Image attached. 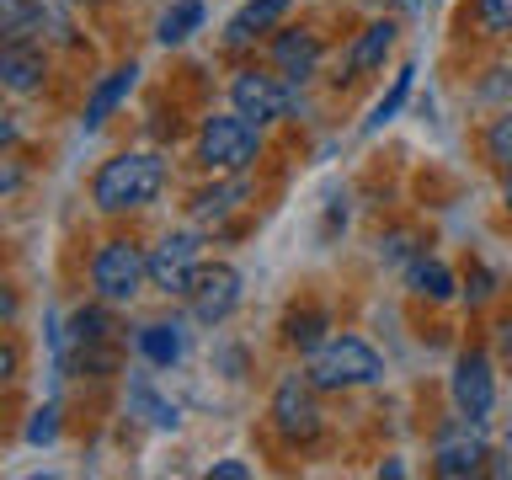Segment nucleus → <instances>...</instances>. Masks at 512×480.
<instances>
[{"instance_id": "16", "label": "nucleus", "mask_w": 512, "mask_h": 480, "mask_svg": "<svg viewBox=\"0 0 512 480\" xmlns=\"http://www.w3.org/2000/svg\"><path fill=\"white\" fill-rule=\"evenodd\" d=\"M395 38H400L395 22H368V27L358 32V43L347 48V80L379 75L384 59H390V48H395Z\"/></svg>"}, {"instance_id": "29", "label": "nucleus", "mask_w": 512, "mask_h": 480, "mask_svg": "<svg viewBox=\"0 0 512 480\" xmlns=\"http://www.w3.org/2000/svg\"><path fill=\"white\" fill-rule=\"evenodd\" d=\"M464 294H470L475 304L491 299V272H486V267H470V278H464Z\"/></svg>"}, {"instance_id": "1", "label": "nucleus", "mask_w": 512, "mask_h": 480, "mask_svg": "<svg viewBox=\"0 0 512 480\" xmlns=\"http://www.w3.org/2000/svg\"><path fill=\"white\" fill-rule=\"evenodd\" d=\"M166 187V160L150 155V150H123L96 166L91 176V203L96 214H139L150 208Z\"/></svg>"}, {"instance_id": "10", "label": "nucleus", "mask_w": 512, "mask_h": 480, "mask_svg": "<svg viewBox=\"0 0 512 480\" xmlns=\"http://www.w3.org/2000/svg\"><path fill=\"white\" fill-rule=\"evenodd\" d=\"M448 395H454V411L459 416H475L486 422L491 406H496V374H491V352H459L454 374H448Z\"/></svg>"}, {"instance_id": "21", "label": "nucleus", "mask_w": 512, "mask_h": 480, "mask_svg": "<svg viewBox=\"0 0 512 480\" xmlns=\"http://www.w3.org/2000/svg\"><path fill=\"white\" fill-rule=\"evenodd\" d=\"M326 331H331V315L320 310V304H299V310L283 315V342L299 347V352H315L326 342Z\"/></svg>"}, {"instance_id": "4", "label": "nucleus", "mask_w": 512, "mask_h": 480, "mask_svg": "<svg viewBox=\"0 0 512 480\" xmlns=\"http://www.w3.org/2000/svg\"><path fill=\"white\" fill-rule=\"evenodd\" d=\"M150 283V256L134 240H102L91 256V288L102 304H134L139 288Z\"/></svg>"}, {"instance_id": "7", "label": "nucleus", "mask_w": 512, "mask_h": 480, "mask_svg": "<svg viewBox=\"0 0 512 480\" xmlns=\"http://www.w3.org/2000/svg\"><path fill=\"white\" fill-rule=\"evenodd\" d=\"M203 272V240L192 230H176L166 235L160 246L150 251V283L160 288V294H192V283H198Z\"/></svg>"}, {"instance_id": "31", "label": "nucleus", "mask_w": 512, "mask_h": 480, "mask_svg": "<svg viewBox=\"0 0 512 480\" xmlns=\"http://www.w3.org/2000/svg\"><path fill=\"white\" fill-rule=\"evenodd\" d=\"M502 208L512 214V171H507V182H502Z\"/></svg>"}, {"instance_id": "25", "label": "nucleus", "mask_w": 512, "mask_h": 480, "mask_svg": "<svg viewBox=\"0 0 512 480\" xmlns=\"http://www.w3.org/2000/svg\"><path fill=\"white\" fill-rule=\"evenodd\" d=\"M32 27H38V0H0V32H6V43L32 38Z\"/></svg>"}, {"instance_id": "18", "label": "nucleus", "mask_w": 512, "mask_h": 480, "mask_svg": "<svg viewBox=\"0 0 512 480\" xmlns=\"http://www.w3.org/2000/svg\"><path fill=\"white\" fill-rule=\"evenodd\" d=\"M139 352H144V363L150 368H176L182 363V352H187V336L176 320H150V326L139 331Z\"/></svg>"}, {"instance_id": "14", "label": "nucleus", "mask_w": 512, "mask_h": 480, "mask_svg": "<svg viewBox=\"0 0 512 480\" xmlns=\"http://www.w3.org/2000/svg\"><path fill=\"white\" fill-rule=\"evenodd\" d=\"M288 11H294V0H246V6L230 16V27H224V43L246 48L256 38H267V32H278V22Z\"/></svg>"}, {"instance_id": "23", "label": "nucleus", "mask_w": 512, "mask_h": 480, "mask_svg": "<svg viewBox=\"0 0 512 480\" xmlns=\"http://www.w3.org/2000/svg\"><path fill=\"white\" fill-rule=\"evenodd\" d=\"M411 75H416V70H411V64H406V70H400V75L390 80V91H384V96H379V102H374V112H368V123H363V134H379V128H384V123H390V118H395V112H400V107H406V96H411Z\"/></svg>"}, {"instance_id": "19", "label": "nucleus", "mask_w": 512, "mask_h": 480, "mask_svg": "<svg viewBox=\"0 0 512 480\" xmlns=\"http://www.w3.org/2000/svg\"><path fill=\"white\" fill-rule=\"evenodd\" d=\"M406 283H411V294H416V299H427V304H448V299L459 294L454 272H448L438 256H416L411 272H406Z\"/></svg>"}, {"instance_id": "12", "label": "nucleus", "mask_w": 512, "mask_h": 480, "mask_svg": "<svg viewBox=\"0 0 512 480\" xmlns=\"http://www.w3.org/2000/svg\"><path fill=\"white\" fill-rule=\"evenodd\" d=\"M320 54H326V43H320L310 27H283L278 38H272V70H278L288 86H304V80L320 70Z\"/></svg>"}, {"instance_id": "13", "label": "nucleus", "mask_w": 512, "mask_h": 480, "mask_svg": "<svg viewBox=\"0 0 512 480\" xmlns=\"http://www.w3.org/2000/svg\"><path fill=\"white\" fill-rule=\"evenodd\" d=\"M43 80H48V54H43V43L16 38V43L0 48V86H6L11 96L43 91Z\"/></svg>"}, {"instance_id": "32", "label": "nucleus", "mask_w": 512, "mask_h": 480, "mask_svg": "<svg viewBox=\"0 0 512 480\" xmlns=\"http://www.w3.org/2000/svg\"><path fill=\"white\" fill-rule=\"evenodd\" d=\"M491 475H512V459H502V464H491Z\"/></svg>"}, {"instance_id": "17", "label": "nucleus", "mask_w": 512, "mask_h": 480, "mask_svg": "<svg viewBox=\"0 0 512 480\" xmlns=\"http://www.w3.org/2000/svg\"><path fill=\"white\" fill-rule=\"evenodd\" d=\"M251 198V187H246V176H230V182H214V187H203L198 198H192V219L198 224H219V219H230L240 203Z\"/></svg>"}, {"instance_id": "2", "label": "nucleus", "mask_w": 512, "mask_h": 480, "mask_svg": "<svg viewBox=\"0 0 512 480\" xmlns=\"http://www.w3.org/2000/svg\"><path fill=\"white\" fill-rule=\"evenodd\" d=\"M304 374H310L320 390H363V384L384 379V358L363 342V336L336 331L315 352H304Z\"/></svg>"}, {"instance_id": "20", "label": "nucleus", "mask_w": 512, "mask_h": 480, "mask_svg": "<svg viewBox=\"0 0 512 480\" xmlns=\"http://www.w3.org/2000/svg\"><path fill=\"white\" fill-rule=\"evenodd\" d=\"M203 16H208L203 0H171V6L160 11V22H155V38L166 48H182L192 32H203Z\"/></svg>"}, {"instance_id": "27", "label": "nucleus", "mask_w": 512, "mask_h": 480, "mask_svg": "<svg viewBox=\"0 0 512 480\" xmlns=\"http://www.w3.org/2000/svg\"><path fill=\"white\" fill-rule=\"evenodd\" d=\"M475 16L486 32H512V0H475Z\"/></svg>"}, {"instance_id": "28", "label": "nucleus", "mask_w": 512, "mask_h": 480, "mask_svg": "<svg viewBox=\"0 0 512 480\" xmlns=\"http://www.w3.org/2000/svg\"><path fill=\"white\" fill-rule=\"evenodd\" d=\"M208 480H251V464H240V459H219V464H208Z\"/></svg>"}, {"instance_id": "6", "label": "nucleus", "mask_w": 512, "mask_h": 480, "mask_svg": "<svg viewBox=\"0 0 512 480\" xmlns=\"http://www.w3.org/2000/svg\"><path fill=\"white\" fill-rule=\"evenodd\" d=\"M491 459L486 448V422H475V416H454V422L438 427V438H432V470L443 480H464V475H480Z\"/></svg>"}, {"instance_id": "11", "label": "nucleus", "mask_w": 512, "mask_h": 480, "mask_svg": "<svg viewBox=\"0 0 512 480\" xmlns=\"http://www.w3.org/2000/svg\"><path fill=\"white\" fill-rule=\"evenodd\" d=\"M240 304V272L230 262H214L198 272V283H192V320H203V326H224V320L235 315Z\"/></svg>"}, {"instance_id": "24", "label": "nucleus", "mask_w": 512, "mask_h": 480, "mask_svg": "<svg viewBox=\"0 0 512 480\" xmlns=\"http://www.w3.org/2000/svg\"><path fill=\"white\" fill-rule=\"evenodd\" d=\"M480 150H486V160L496 171H512V107L502 112V118L486 123V134H480Z\"/></svg>"}, {"instance_id": "8", "label": "nucleus", "mask_w": 512, "mask_h": 480, "mask_svg": "<svg viewBox=\"0 0 512 480\" xmlns=\"http://www.w3.org/2000/svg\"><path fill=\"white\" fill-rule=\"evenodd\" d=\"M112 347H118V336H112V315L102 304H86V310L70 315L64 352L75 358V368H86V374H112Z\"/></svg>"}, {"instance_id": "3", "label": "nucleus", "mask_w": 512, "mask_h": 480, "mask_svg": "<svg viewBox=\"0 0 512 480\" xmlns=\"http://www.w3.org/2000/svg\"><path fill=\"white\" fill-rule=\"evenodd\" d=\"M262 155V123H251L246 112H214L198 128V166L214 176H240L251 171V160Z\"/></svg>"}, {"instance_id": "33", "label": "nucleus", "mask_w": 512, "mask_h": 480, "mask_svg": "<svg viewBox=\"0 0 512 480\" xmlns=\"http://www.w3.org/2000/svg\"><path fill=\"white\" fill-rule=\"evenodd\" d=\"M507 448H512V432H507Z\"/></svg>"}, {"instance_id": "26", "label": "nucleus", "mask_w": 512, "mask_h": 480, "mask_svg": "<svg viewBox=\"0 0 512 480\" xmlns=\"http://www.w3.org/2000/svg\"><path fill=\"white\" fill-rule=\"evenodd\" d=\"M54 438H59V406H38V411H32V422H27V443L43 448Z\"/></svg>"}, {"instance_id": "30", "label": "nucleus", "mask_w": 512, "mask_h": 480, "mask_svg": "<svg viewBox=\"0 0 512 480\" xmlns=\"http://www.w3.org/2000/svg\"><path fill=\"white\" fill-rule=\"evenodd\" d=\"M496 342H502V352L512 358V320H502V326H496Z\"/></svg>"}, {"instance_id": "15", "label": "nucleus", "mask_w": 512, "mask_h": 480, "mask_svg": "<svg viewBox=\"0 0 512 480\" xmlns=\"http://www.w3.org/2000/svg\"><path fill=\"white\" fill-rule=\"evenodd\" d=\"M134 80H139V64H134V59L118 64V70H107L102 80H96V91L86 96V112H80V123H86V128H102V123L112 118V112H118V107L128 102Z\"/></svg>"}, {"instance_id": "22", "label": "nucleus", "mask_w": 512, "mask_h": 480, "mask_svg": "<svg viewBox=\"0 0 512 480\" xmlns=\"http://www.w3.org/2000/svg\"><path fill=\"white\" fill-rule=\"evenodd\" d=\"M128 406H134L150 427H160V432H171L176 422H182L171 400H166V395H155V384H150V379H134V384H128Z\"/></svg>"}, {"instance_id": "5", "label": "nucleus", "mask_w": 512, "mask_h": 480, "mask_svg": "<svg viewBox=\"0 0 512 480\" xmlns=\"http://www.w3.org/2000/svg\"><path fill=\"white\" fill-rule=\"evenodd\" d=\"M320 384L310 374H283L278 390H272V427H278L283 443H315L320 438Z\"/></svg>"}, {"instance_id": "9", "label": "nucleus", "mask_w": 512, "mask_h": 480, "mask_svg": "<svg viewBox=\"0 0 512 480\" xmlns=\"http://www.w3.org/2000/svg\"><path fill=\"white\" fill-rule=\"evenodd\" d=\"M230 107L246 112L251 123H278L288 118V107H294V96H288V80L283 75H267V70H240L230 80Z\"/></svg>"}]
</instances>
